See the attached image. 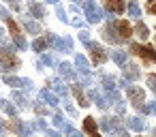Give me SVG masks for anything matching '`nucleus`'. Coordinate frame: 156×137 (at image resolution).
Instances as JSON below:
<instances>
[{"mask_svg":"<svg viewBox=\"0 0 156 137\" xmlns=\"http://www.w3.org/2000/svg\"><path fill=\"white\" fill-rule=\"evenodd\" d=\"M20 69V58L13 54V45L2 43L0 45V71L7 73V71H15Z\"/></svg>","mask_w":156,"mask_h":137,"instance_id":"1","label":"nucleus"},{"mask_svg":"<svg viewBox=\"0 0 156 137\" xmlns=\"http://www.w3.org/2000/svg\"><path fill=\"white\" fill-rule=\"evenodd\" d=\"M130 49H133L139 58H143L145 62H150V64H154V62H156V52H154V47H145V45L133 43V45H130Z\"/></svg>","mask_w":156,"mask_h":137,"instance_id":"2","label":"nucleus"},{"mask_svg":"<svg viewBox=\"0 0 156 137\" xmlns=\"http://www.w3.org/2000/svg\"><path fill=\"white\" fill-rule=\"evenodd\" d=\"M86 45H88V49H90V58H92L94 64H103V62L107 60V54H105V49H103L98 43H86Z\"/></svg>","mask_w":156,"mask_h":137,"instance_id":"3","label":"nucleus"},{"mask_svg":"<svg viewBox=\"0 0 156 137\" xmlns=\"http://www.w3.org/2000/svg\"><path fill=\"white\" fill-rule=\"evenodd\" d=\"M83 9H86V17H88V22H92V24H96V22H101V11L96 9V5H92V2H86L83 5Z\"/></svg>","mask_w":156,"mask_h":137,"instance_id":"4","label":"nucleus"},{"mask_svg":"<svg viewBox=\"0 0 156 137\" xmlns=\"http://www.w3.org/2000/svg\"><path fill=\"white\" fill-rule=\"evenodd\" d=\"M126 94H128V99L135 103V107H139V105L143 103V90H141V88H137V86H128V88H126Z\"/></svg>","mask_w":156,"mask_h":137,"instance_id":"5","label":"nucleus"},{"mask_svg":"<svg viewBox=\"0 0 156 137\" xmlns=\"http://www.w3.org/2000/svg\"><path fill=\"white\" fill-rule=\"evenodd\" d=\"M113 28L118 30V34H120V39H128L130 34H133V28L124 22V20H120V22H115L113 24Z\"/></svg>","mask_w":156,"mask_h":137,"instance_id":"6","label":"nucleus"},{"mask_svg":"<svg viewBox=\"0 0 156 137\" xmlns=\"http://www.w3.org/2000/svg\"><path fill=\"white\" fill-rule=\"evenodd\" d=\"M83 128H86V133H88L90 137H101L98 131H96V120H94L92 116H88V118L83 120Z\"/></svg>","mask_w":156,"mask_h":137,"instance_id":"7","label":"nucleus"},{"mask_svg":"<svg viewBox=\"0 0 156 137\" xmlns=\"http://www.w3.org/2000/svg\"><path fill=\"white\" fill-rule=\"evenodd\" d=\"M9 128L15 131V133H20V135H30V133H32V126H26V124H22L20 120H13V122L9 124Z\"/></svg>","mask_w":156,"mask_h":137,"instance_id":"8","label":"nucleus"},{"mask_svg":"<svg viewBox=\"0 0 156 137\" xmlns=\"http://www.w3.org/2000/svg\"><path fill=\"white\" fill-rule=\"evenodd\" d=\"M105 7H107V11H113V13H122L124 11L122 0H105Z\"/></svg>","mask_w":156,"mask_h":137,"instance_id":"9","label":"nucleus"},{"mask_svg":"<svg viewBox=\"0 0 156 137\" xmlns=\"http://www.w3.org/2000/svg\"><path fill=\"white\" fill-rule=\"evenodd\" d=\"M139 77V67L137 64H124V79H137Z\"/></svg>","mask_w":156,"mask_h":137,"instance_id":"10","label":"nucleus"},{"mask_svg":"<svg viewBox=\"0 0 156 137\" xmlns=\"http://www.w3.org/2000/svg\"><path fill=\"white\" fill-rule=\"evenodd\" d=\"M103 37H105L109 43H120V41H122L120 37H115V28H113V26H107V28L103 30Z\"/></svg>","mask_w":156,"mask_h":137,"instance_id":"11","label":"nucleus"},{"mask_svg":"<svg viewBox=\"0 0 156 137\" xmlns=\"http://www.w3.org/2000/svg\"><path fill=\"white\" fill-rule=\"evenodd\" d=\"M75 64H77V69H79V73H81V75H88L90 64H88V60H86L83 56H75Z\"/></svg>","mask_w":156,"mask_h":137,"instance_id":"12","label":"nucleus"},{"mask_svg":"<svg viewBox=\"0 0 156 137\" xmlns=\"http://www.w3.org/2000/svg\"><path fill=\"white\" fill-rule=\"evenodd\" d=\"M41 99L47 103V105H58V96L49 90H41Z\"/></svg>","mask_w":156,"mask_h":137,"instance_id":"13","label":"nucleus"},{"mask_svg":"<svg viewBox=\"0 0 156 137\" xmlns=\"http://www.w3.org/2000/svg\"><path fill=\"white\" fill-rule=\"evenodd\" d=\"M73 92H75V96H77V101H79V105H81V107L90 105V103H88V99H86V94H83V90H81V88H79L77 84L73 86Z\"/></svg>","mask_w":156,"mask_h":137,"instance_id":"14","label":"nucleus"},{"mask_svg":"<svg viewBox=\"0 0 156 137\" xmlns=\"http://www.w3.org/2000/svg\"><path fill=\"white\" fill-rule=\"evenodd\" d=\"M128 128H133V131H143V128H145V122H143L141 118H130V120H128Z\"/></svg>","mask_w":156,"mask_h":137,"instance_id":"15","label":"nucleus"},{"mask_svg":"<svg viewBox=\"0 0 156 137\" xmlns=\"http://www.w3.org/2000/svg\"><path fill=\"white\" fill-rule=\"evenodd\" d=\"M5 22H7V26H9V30H11V34H13V37L22 34V32H20V26L15 24V20H13V17H9V15H7V17H5Z\"/></svg>","mask_w":156,"mask_h":137,"instance_id":"16","label":"nucleus"},{"mask_svg":"<svg viewBox=\"0 0 156 137\" xmlns=\"http://www.w3.org/2000/svg\"><path fill=\"white\" fill-rule=\"evenodd\" d=\"M135 32H137L141 39H147V37H150V30H147V26H145L143 22H137V26H135Z\"/></svg>","mask_w":156,"mask_h":137,"instance_id":"17","label":"nucleus"},{"mask_svg":"<svg viewBox=\"0 0 156 137\" xmlns=\"http://www.w3.org/2000/svg\"><path fill=\"white\" fill-rule=\"evenodd\" d=\"M60 73H62L66 79H75V73H73V69H71L69 62H62V64H60Z\"/></svg>","mask_w":156,"mask_h":137,"instance_id":"18","label":"nucleus"},{"mask_svg":"<svg viewBox=\"0 0 156 137\" xmlns=\"http://www.w3.org/2000/svg\"><path fill=\"white\" fill-rule=\"evenodd\" d=\"M0 107H2V109H5L9 116H15V114H17V109H15V107H13V105H11L7 99H2V101H0Z\"/></svg>","mask_w":156,"mask_h":137,"instance_id":"19","label":"nucleus"},{"mask_svg":"<svg viewBox=\"0 0 156 137\" xmlns=\"http://www.w3.org/2000/svg\"><path fill=\"white\" fill-rule=\"evenodd\" d=\"M30 13H32L34 17H39V20H41V17L45 15V11H43V7H41V5H37V2H32V5H30Z\"/></svg>","mask_w":156,"mask_h":137,"instance_id":"20","label":"nucleus"},{"mask_svg":"<svg viewBox=\"0 0 156 137\" xmlns=\"http://www.w3.org/2000/svg\"><path fill=\"white\" fill-rule=\"evenodd\" d=\"M47 45H49V39H37V41L32 43V47H34L37 52H43Z\"/></svg>","mask_w":156,"mask_h":137,"instance_id":"21","label":"nucleus"},{"mask_svg":"<svg viewBox=\"0 0 156 137\" xmlns=\"http://www.w3.org/2000/svg\"><path fill=\"white\" fill-rule=\"evenodd\" d=\"M90 96H92V99L96 101V105H98L101 109H105V107H107V101H105V99H103V96H101V94H98L96 90H92V94H90Z\"/></svg>","mask_w":156,"mask_h":137,"instance_id":"22","label":"nucleus"},{"mask_svg":"<svg viewBox=\"0 0 156 137\" xmlns=\"http://www.w3.org/2000/svg\"><path fill=\"white\" fill-rule=\"evenodd\" d=\"M62 131L66 133V137H83V135H81L79 131H75L71 124H64V126H62Z\"/></svg>","mask_w":156,"mask_h":137,"instance_id":"23","label":"nucleus"},{"mask_svg":"<svg viewBox=\"0 0 156 137\" xmlns=\"http://www.w3.org/2000/svg\"><path fill=\"white\" fill-rule=\"evenodd\" d=\"M51 84H54V90H56V92H58L60 96H66V88H64V84H62V81H58V79H54Z\"/></svg>","mask_w":156,"mask_h":137,"instance_id":"24","label":"nucleus"},{"mask_svg":"<svg viewBox=\"0 0 156 137\" xmlns=\"http://www.w3.org/2000/svg\"><path fill=\"white\" fill-rule=\"evenodd\" d=\"M13 101H17V105H20V107H26V105H28V99H26V96H22L20 92H13Z\"/></svg>","mask_w":156,"mask_h":137,"instance_id":"25","label":"nucleus"},{"mask_svg":"<svg viewBox=\"0 0 156 137\" xmlns=\"http://www.w3.org/2000/svg\"><path fill=\"white\" fill-rule=\"evenodd\" d=\"M103 86H105L107 92H109V90H115V81H113L111 77H103Z\"/></svg>","mask_w":156,"mask_h":137,"instance_id":"26","label":"nucleus"},{"mask_svg":"<svg viewBox=\"0 0 156 137\" xmlns=\"http://www.w3.org/2000/svg\"><path fill=\"white\" fill-rule=\"evenodd\" d=\"M101 128H103V131H107V133L111 135V133H113V126H111V120H109V118H105V120H101Z\"/></svg>","mask_w":156,"mask_h":137,"instance_id":"27","label":"nucleus"},{"mask_svg":"<svg viewBox=\"0 0 156 137\" xmlns=\"http://www.w3.org/2000/svg\"><path fill=\"white\" fill-rule=\"evenodd\" d=\"M128 13H130L133 17H139V13H141V11H139V5H137V2H130V5H128Z\"/></svg>","mask_w":156,"mask_h":137,"instance_id":"28","label":"nucleus"},{"mask_svg":"<svg viewBox=\"0 0 156 137\" xmlns=\"http://www.w3.org/2000/svg\"><path fill=\"white\" fill-rule=\"evenodd\" d=\"M24 26H26V30H30V32H34V34H39V32H41L39 24H34V22H26Z\"/></svg>","mask_w":156,"mask_h":137,"instance_id":"29","label":"nucleus"},{"mask_svg":"<svg viewBox=\"0 0 156 137\" xmlns=\"http://www.w3.org/2000/svg\"><path fill=\"white\" fill-rule=\"evenodd\" d=\"M113 60H115L118 64H124V60H126V54H124V52H113Z\"/></svg>","mask_w":156,"mask_h":137,"instance_id":"30","label":"nucleus"},{"mask_svg":"<svg viewBox=\"0 0 156 137\" xmlns=\"http://www.w3.org/2000/svg\"><path fill=\"white\" fill-rule=\"evenodd\" d=\"M54 124H56L58 128H62V126L66 124V122H64V118H62V114H56V116H54Z\"/></svg>","mask_w":156,"mask_h":137,"instance_id":"31","label":"nucleus"},{"mask_svg":"<svg viewBox=\"0 0 156 137\" xmlns=\"http://www.w3.org/2000/svg\"><path fill=\"white\" fill-rule=\"evenodd\" d=\"M5 81H7V86H22V79H17V77H5Z\"/></svg>","mask_w":156,"mask_h":137,"instance_id":"32","label":"nucleus"},{"mask_svg":"<svg viewBox=\"0 0 156 137\" xmlns=\"http://www.w3.org/2000/svg\"><path fill=\"white\" fill-rule=\"evenodd\" d=\"M13 39H15V45H17L20 49H26V41L22 39V34H17V37H13Z\"/></svg>","mask_w":156,"mask_h":137,"instance_id":"33","label":"nucleus"},{"mask_svg":"<svg viewBox=\"0 0 156 137\" xmlns=\"http://www.w3.org/2000/svg\"><path fill=\"white\" fill-rule=\"evenodd\" d=\"M147 84H150V88L156 92V75H150V77H147Z\"/></svg>","mask_w":156,"mask_h":137,"instance_id":"34","label":"nucleus"},{"mask_svg":"<svg viewBox=\"0 0 156 137\" xmlns=\"http://www.w3.org/2000/svg\"><path fill=\"white\" fill-rule=\"evenodd\" d=\"M79 39H81V43H90V37H88V32H86V30H81V32H79Z\"/></svg>","mask_w":156,"mask_h":137,"instance_id":"35","label":"nucleus"},{"mask_svg":"<svg viewBox=\"0 0 156 137\" xmlns=\"http://www.w3.org/2000/svg\"><path fill=\"white\" fill-rule=\"evenodd\" d=\"M45 137H60V133H58V131H49V128H45Z\"/></svg>","mask_w":156,"mask_h":137,"instance_id":"36","label":"nucleus"},{"mask_svg":"<svg viewBox=\"0 0 156 137\" xmlns=\"http://www.w3.org/2000/svg\"><path fill=\"white\" fill-rule=\"evenodd\" d=\"M41 60H43V64H51V62H54V58H51L49 54H47V56H43Z\"/></svg>","mask_w":156,"mask_h":137,"instance_id":"37","label":"nucleus"},{"mask_svg":"<svg viewBox=\"0 0 156 137\" xmlns=\"http://www.w3.org/2000/svg\"><path fill=\"white\" fill-rule=\"evenodd\" d=\"M34 126H37V128H41V131H45V128H47V124H45V120H39V122H37Z\"/></svg>","mask_w":156,"mask_h":137,"instance_id":"38","label":"nucleus"},{"mask_svg":"<svg viewBox=\"0 0 156 137\" xmlns=\"http://www.w3.org/2000/svg\"><path fill=\"white\" fill-rule=\"evenodd\" d=\"M58 17H60L62 22H66V17H64V9H62V7H58Z\"/></svg>","mask_w":156,"mask_h":137,"instance_id":"39","label":"nucleus"},{"mask_svg":"<svg viewBox=\"0 0 156 137\" xmlns=\"http://www.w3.org/2000/svg\"><path fill=\"white\" fill-rule=\"evenodd\" d=\"M145 109H147V111H150V114H156V103H150V105H147V107H145Z\"/></svg>","mask_w":156,"mask_h":137,"instance_id":"40","label":"nucleus"},{"mask_svg":"<svg viewBox=\"0 0 156 137\" xmlns=\"http://www.w3.org/2000/svg\"><path fill=\"white\" fill-rule=\"evenodd\" d=\"M37 114H41V116H45V114H47V109H45V107H41V105H37Z\"/></svg>","mask_w":156,"mask_h":137,"instance_id":"41","label":"nucleus"},{"mask_svg":"<svg viewBox=\"0 0 156 137\" xmlns=\"http://www.w3.org/2000/svg\"><path fill=\"white\" fill-rule=\"evenodd\" d=\"M9 5H11V7H13V9H15V11H17V9H20V2H17V0H9Z\"/></svg>","mask_w":156,"mask_h":137,"instance_id":"42","label":"nucleus"},{"mask_svg":"<svg viewBox=\"0 0 156 137\" xmlns=\"http://www.w3.org/2000/svg\"><path fill=\"white\" fill-rule=\"evenodd\" d=\"M115 109H118V114H124V105H122V103H118Z\"/></svg>","mask_w":156,"mask_h":137,"instance_id":"43","label":"nucleus"},{"mask_svg":"<svg viewBox=\"0 0 156 137\" xmlns=\"http://www.w3.org/2000/svg\"><path fill=\"white\" fill-rule=\"evenodd\" d=\"M150 13H154V15H156V2H150Z\"/></svg>","mask_w":156,"mask_h":137,"instance_id":"44","label":"nucleus"},{"mask_svg":"<svg viewBox=\"0 0 156 137\" xmlns=\"http://www.w3.org/2000/svg\"><path fill=\"white\" fill-rule=\"evenodd\" d=\"M66 111H69V114H73V116H75V107H73V105H66Z\"/></svg>","mask_w":156,"mask_h":137,"instance_id":"45","label":"nucleus"},{"mask_svg":"<svg viewBox=\"0 0 156 137\" xmlns=\"http://www.w3.org/2000/svg\"><path fill=\"white\" fill-rule=\"evenodd\" d=\"M2 133H5V122L0 120V135H2Z\"/></svg>","mask_w":156,"mask_h":137,"instance_id":"46","label":"nucleus"},{"mask_svg":"<svg viewBox=\"0 0 156 137\" xmlns=\"http://www.w3.org/2000/svg\"><path fill=\"white\" fill-rule=\"evenodd\" d=\"M47 2H58V0H47Z\"/></svg>","mask_w":156,"mask_h":137,"instance_id":"47","label":"nucleus"},{"mask_svg":"<svg viewBox=\"0 0 156 137\" xmlns=\"http://www.w3.org/2000/svg\"><path fill=\"white\" fill-rule=\"evenodd\" d=\"M0 37H2V30H0Z\"/></svg>","mask_w":156,"mask_h":137,"instance_id":"48","label":"nucleus"},{"mask_svg":"<svg viewBox=\"0 0 156 137\" xmlns=\"http://www.w3.org/2000/svg\"><path fill=\"white\" fill-rule=\"evenodd\" d=\"M154 137H156V131H154Z\"/></svg>","mask_w":156,"mask_h":137,"instance_id":"49","label":"nucleus"},{"mask_svg":"<svg viewBox=\"0 0 156 137\" xmlns=\"http://www.w3.org/2000/svg\"><path fill=\"white\" fill-rule=\"evenodd\" d=\"M152 2H154V0H152Z\"/></svg>","mask_w":156,"mask_h":137,"instance_id":"50","label":"nucleus"}]
</instances>
